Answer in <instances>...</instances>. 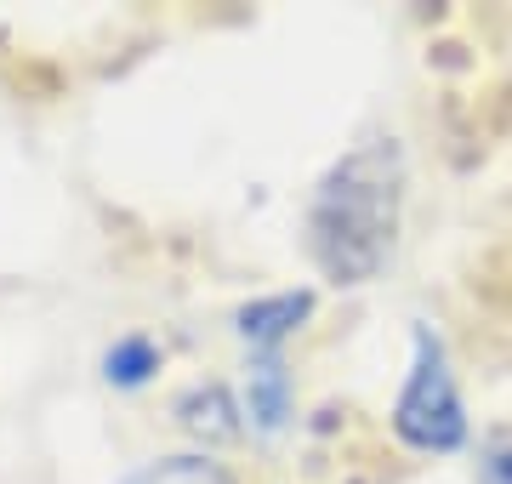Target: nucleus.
Segmentation results:
<instances>
[{"mask_svg": "<svg viewBox=\"0 0 512 484\" xmlns=\"http://www.w3.org/2000/svg\"><path fill=\"white\" fill-rule=\"evenodd\" d=\"M131 484H234V473L200 450V456H165V462L143 467Z\"/></svg>", "mask_w": 512, "mask_h": 484, "instance_id": "0eeeda50", "label": "nucleus"}, {"mask_svg": "<svg viewBox=\"0 0 512 484\" xmlns=\"http://www.w3.org/2000/svg\"><path fill=\"white\" fill-rule=\"evenodd\" d=\"M245 410L262 433H279L291 422V376L279 365V354H256L245 371Z\"/></svg>", "mask_w": 512, "mask_h": 484, "instance_id": "39448f33", "label": "nucleus"}, {"mask_svg": "<svg viewBox=\"0 0 512 484\" xmlns=\"http://www.w3.org/2000/svg\"><path fill=\"white\" fill-rule=\"evenodd\" d=\"M404 217V149L393 137H370L319 177L308 205V251L336 285L376 280L399 245Z\"/></svg>", "mask_w": 512, "mask_h": 484, "instance_id": "f257e3e1", "label": "nucleus"}, {"mask_svg": "<svg viewBox=\"0 0 512 484\" xmlns=\"http://www.w3.org/2000/svg\"><path fill=\"white\" fill-rule=\"evenodd\" d=\"M177 428L188 439H200L205 450H217V445H234L245 433V410L234 405V393L222 382H200V388H188L177 399Z\"/></svg>", "mask_w": 512, "mask_h": 484, "instance_id": "20e7f679", "label": "nucleus"}, {"mask_svg": "<svg viewBox=\"0 0 512 484\" xmlns=\"http://www.w3.org/2000/svg\"><path fill=\"white\" fill-rule=\"evenodd\" d=\"M313 314V291H274V297H251L234 314V331L251 342L256 354H274L291 331H302Z\"/></svg>", "mask_w": 512, "mask_h": 484, "instance_id": "7ed1b4c3", "label": "nucleus"}, {"mask_svg": "<svg viewBox=\"0 0 512 484\" xmlns=\"http://www.w3.org/2000/svg\"><path fill=\"white\" fill-rule=\"evenodd\" d=\"M490 479H495V484H512V445H501V450L490 456Z\"/></svg>", "mask_w": 512, "mask_h": 484, "instance_id": "6e6552de", "label": "nucleus"}, {"mask_svg": "<svg viewBox=\"0 0 512 484\" xmlns=\"http://www.w3.org/2000/svg\"><path fill=\"white\" fill-rule=\"evenodd\" d=\"M154 371H160V348L148 336H120L103 354V376H109L114 388H143Z\"/></svg>", "mask_w": 512, "mask_h": 484, "instance_id": "423d86ee", "label": "nucleus"}, {"mask_svg": "<svg viewBox=\"0 0 512 484\" xmlns=\"http://www.w3.org/2000/svg\"><path fill=\"white\" fill-rule=\"evenodd\" d=\"M393 433L410 450H427V456L461 450V439H467V410H461L456 376H450L444 342L427 325L416 331V365H410V382L393 405Z\"/></svg>", "mask_w": 512, "mask_h": 484, "instance_id": "f03ea898", "label": "nucleus"}]
</instances>
